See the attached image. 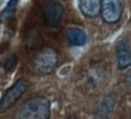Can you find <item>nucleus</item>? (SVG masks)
Masks as SVG:
<instances>
[{
    "label": "nucleus",
    "instance_id": "obj_1",
    "mask_svg": "<svg viewBox=\"0 0 131 119\" xmlns=\"http://www.w3.org/2000/svg\"><path fill=\"white\" fill-rule=\"evenodd\" d=\"M51 103L45 96H35L24 101L12 115V119H49Z\"/></svg>",
    "mask_w": 131,
    "mask_h": 119
},
{
    "label": "nucleus",
    "instance_id": "obj_2",
    "mask_svg": "<svg viewBox=\"0 0 131 119\" xmlns=\"http://www.w3.org/2000/svg\"><path fill=\"white\" fill-rule=\"evenodd\" d=\"M58 61V56L57 52L51 48H46L40 53H37V56L34 58L32 61V68L35 70L37 75H48L51 73L57 65Z\"/></svg>",
    "mask_w": 131,
    "mask_h": 119
},
{
    "label": "nucleus",
    "instance_id": "obj_3",
    "mask_svg": "<svg viewBox=\"0 0 131 119\" xmlns=\"http://www.w3.org/2000/svg\"><path fill=\"white\" fill-rule=\"evenodd\" d=\"M28 88V82L24 78L18 79L11 88H8L4 94L3 99L0 100V113H4L11 107L20 96L23 95Z\"/></svg>",
    "mask_w": 131,
    "mask_h": 119
},
{
    "label": "nucleus",
    "instance_id": "obj_4",
    "mask_svg": "<svg viewBox=\"0 0 131 119\" xmlns=\"http://www.w3.org/2000/svg\"><path fill=\"white\" fill-rule=\"evenodd\" d=\"M123 13L122 0H101V16L108 24L117 23Z\"/></svg>",
    "mask_w": 131,
    "mask_h": 119
},
{
    "label": "nucleus",
    "instance_id": "obj_5",
    "mask_svg": "<svg viewBox=\"0 0 131 119\" xmlns=\"http://www.w3.org/2000/svg\"><path fill=\"white\" fill-rule=\"evenodd\" d=\"M64 7L58 1H49L43 7V22L48 28H58L63 18Z\"/></svg>",
    "mask_w": 131,
    "mask_h": 119
},
{
    "label": "nucleus",
    "instance_id": "obj_6",
    "mask_svg": "<svg viewBox=\"0 0 131 119\" xmlns=\"http://www.w3.org/2000/svg\"><path fill=\"white\" fill-rule=\"evenodd\" d=\"M115 103H117V94L110 93L103 96L97 103L94 113V119H111L113 111H114Z\"/></svg>",
    "mask_w": 131,
    "mask_h": 119
},
{
    "label": "nucleus",
    "instance_id": "obj_7",
    "mask_svg": "<svg viewBox=\"0 0 131 119\" xmlns=\"http://www.w3.org/2000/svg\"><path fill=\"white\" fill-rule=\"evenodd\" d=\"M117 64L119 70L131 66V44L127 40H120L117 45Z\"/></svg>",
    "mask_w": 131,
    "mask_h": 119
},
{
    "label": "nucleus",
    "instance_id": "obj_8",
    "mask_svg": "<svg viewBox=\"0 0 131 119\" xmlns=\"http://www.w3.org/2000/svg\"><path fill=\"white\" fill-rule=\"evenodd\" d=\"M80 10L85 17L94 18L101 12V0H78Z\"/></svg>",
    "mask_w": 131,
    "mask_h": 119
},
{
    "label": "nucleus",
    "instance_id": "obj_9",
    "mask_svg": "<svg viewBox=\"0 0 131 119\" xmlns=\"http://www.w3.org/2000/svg\"><path fill=\"white\" fill-rule=\"evenodd\" d=\"M65 35H66V39H68L69 44L72 45V46H77V47L84 46L88 41L87 34H85L82 29H78V28L66 29Z\"/></svg>",
    "mask_w": 131,
    "mask_h": 119
},
{
    "label": "nucleus",
    "instance_id": "obj_10",
    "mask_svg": "<svg viewBox=\"0 0 131 119\" xmlns=\"http://www.w3.org/2000/svg\"><path fill=\"white\" fill-rule=\"evenodd\" d=\"M17 4H18V0H10L6 5V7L4 8V11L1 12V16H0V20H7L10 19L16 11Z\"/></svg>",
    "mask_w": 131,
    "mask_h": 119
},
{
    "label": "nucleus",
    "instance_id": "obj_11",
    "mask_svg": "<svg viewBox=\"0 0 131 119\" xmlns=\"http://www.w3.org/2000/svg\"><path fill=\"white\" fill-rule=\"evenodd\" d=\"M17 61H18V58H17L16 54H15V53H13V54H11V56L8 57L7 59L5 60V63H4V70L6 72H12V71H13V69L16 68Z\"/></svg>",
    "mask_w": 131,
    "mask_h": 119
},
{
    "label": "nucleus",
    "instance_id": "obj_12",
    "mask_svg": "<svg viewBox=\"0 0 131 119\" xmlns=\"http://www.w3.org/2000/svg\"><path fill=\"white\" fill-rule=\"evenodd\" d=\"M125 79H126V82L131 85V69L129 70V71L126 72V76H125Z\"/></svg>",
    "mask_w": 131,
    "mask_h": 119
},
{
    "label": "nucleus",
    "instance_id": "obj_13",
    "mask_svg": "<svg viewBox=\"0 0 131 119\" xmlns=\"http://www.w3.org/2000/svg\"><path fill=\"white\" fill-rule=\"evenodd\" d=\"M66 119H76V118H75V117H73V115H70V117H68V118H66Z\"/></svg>",
    "mask_w": 131,
    "mask_h": 119
}]
</instances>
